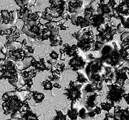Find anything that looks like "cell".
Returning a JSON list of instances; mask_svg holds the SVG:
<instances>
[{"mask_svg": "<svg viewBox=\"0 0 129 120\" xmlns=\"http://www.w3.org/2000/svg\"><path fill=\"white\" fill-rule=\"evenodd\" d=\"M114 22H113L111 24H103L97 27V30L99 32L96 34L97 40L104 43L113 41L114 35L117 33V29L114 28Z\"/></svg>", "mask_w": 129, "mask_h": 120, "instance_id": "cell-1", "label": "cell"}, {"mask_svg": "<svg viewBox=\"0 0 129 120\" xmlns=\"http://www.w3.org/2000/svg\"><path fill=\"white\" fill-rule=\"evenodd\" d=\"M107 87L108 91L106 100L115 106V104H118L121 101L124 95L126 93V89L124 86H122L114 82L107 85Z\"/></svg>", "mask_w": 129, "mask_h": 120, "instance_id": "cell-2", "label": "cell"}, {"mask_svg": "<svg viewBox=\"0 0 129 120\" xmlns=\"http://www.w3.org/2000/svg\"><path fill=\"white\" fill-rule=\"evenodd\" d=\"M82 86L83 85L71 80L70 82L69 88L65 89L66 92L64 94L67 96V99L71 101V105H74V103L82 98L81 89Z\"/></svg>", "mask_w": 129, "mask_h": 120, "instance_id": "cell-3", "label": "cell"}, {"mask_svg": "<svg viewBox=\"0 0 129 120\" xmlns=\"http://www.w3.org/2000/svg\"><path fill=\"white\" fill-rule=\"evenodd\" d=\"M101 58L105 66L106 65V66L118 68L117 66L124 62L121 58L119 49H114L106 55L102 56Z\"/></svg>", "mask_w": 129, "mask_h": 120, "instance_id": "cell-4", "label": "cell"}, {"mask_svg": "<svg viewBox=\"0 0 129 120\" xmlns=\"http://www.w3.org/2000/svg\"><path fill=\"white\" fill-rule=\"evenodd\" d=\"M104 65L101 57L92 60L88 64L85 69L86 73L89 80L92 74L95 73L101 74L103 72Z\"/></svg>", "mask_w": 129, "mask_h": 120, "instance_id": "cell-5", "label": "cell"}, {"mask_svg": "<svg viewBox=\"0 0 129 120\" xmlns=\"http://www.w3.org/2000/svg\"><path fill=\"white\" fill-rule=\"evenodd\" d=\"M129 79V68L128 66L115 69V81L114 83L124 86L125 82Z\"/></svg>", "mask_w": 129, "mask_h": 120, "instance_id": "cell-6", "label": "cell"}, {"mask_svg": "<svg viewBox=\"0 0 129 120\" xmlns=\"http://www.w3.org/2000/svg\"><path fill=\"white\" fill-rule=\"evenodd\" d=\"M86 64V60L79 55L72 57L69 62V65L72 70L76 72L84 69Z\"/></svg>", "mask_w": 129, "mask_h": 120, "instance_id": "cell-7", "label": "cell"}, {"mask_svg": "<svg viewBox=\"0 0 129 120\" xmlns=\"http://www.w3.org/2000/svg\"><path fill=\"white\" fill-rule=\"evenodd\" d=\"M116 68L110 66H104L103 72L101 75L103 82L109 84L113 83V81H115Z\"/></svg>", "mask_w": 129, "mask_h": 120, "instance_id": "cell-8", "label": "cell"}, {"mask_svg": "<svg viewBox=\"0 0 129 120\" xmlns=\"http://www.w3.org/2000/svg\"><path fill=\"white\" fill-rule=\"evenodd\" d=\"M73 37L75 38L77 41L82 39L91 38L94 39V37L93 32L90 30L89 28H83L80 29L77 32H75L72 34Z\"/></svg>", "mask_w": 129, "mask_h": 120, "instance_id": "cell-9", "label": "cell"}, {"mask_svg": "<svg viewBox=\"0 0 129 120\" xmlns=\"http://www.w3.org/2000/svg\"><path fill=\"white\" fill-rule=\"evenodd\" d=\"M86 96L85 100V106L86 108H93L96 107L98 104V101L97 97L99 95L96 92L92 93H89Z\"/></svg>", "mask_w": 129, "mask_h": 120, "instance_id": "cell-10", "label": "cell"}, {"mask_svg": "<svg viewBox=\"0 0 129 120\" xmlns=\"http://www.w3.org/2000/svg\"><path fill=\"white\" fill-rule=\"evenodd\" d=\"M95 41L94 39L91 38L82 39L77 41L76 45L83 51L87 52L92 48Z\"/></svg>", "mask_w": 129, "mask_h": 120, "instance_id": "cell-11", "label": "cell"}, {"mask_svg": "<svg viewBox=\"0 0 129 120\" xmlns=\"http://www.w3.org/2000/svg\"><path fill=\"white\" fill-rule=\"evenodd\" d=\"M63 47H64L63 50L65 53L70 57H74L79 55V48L75 44L71 45H70L68 44H64Z\"/></svg>", "mask_w": 129, "mask_h": 120, "instance_id": "cell-12", "label": "cell"}, {"mask_svg": "<svg viewBox=\"0 0 129 120\" xmlns=\"http://www.w3.org/2000/svg\"><path fill=\"white\" fill-rule=\"evenodd\" d=\"M47 62L52 65L50 72L52 74L56 73L60 74L63 72L65 69L66 65L64 63L60 64L57 61H54L51 59L48 60Z\"/></svg>", "mask_w": 129, "mask_h": 120, "instance_id": "cell-13", "label": "cell"}, {"mask_svg": "<svg viewBox=\"0 0 129 120\" xmlns=\"http://www.w3.org/2000/svg\"><path fill=\"white\" fill-rule=\"evenodd\" d=\"M119 52L121 58L124 61L129 62V47H125V48H120L119 49Z\"/></svg>", "mask_w": 129, "mask_h": 120, "instance_id": "cell-14", "label": "cell"}, {"mask_svg": "<svg viewBox=\"0 0 129 120\" xmlns=\"http://www.w3.org/2000/svg\"><path fill=\"white\" fill-rule=\"evenodd\" d=\"M76 73L77 75L76 81L78 83L83 85L90 82L89 79L85 76L84 74L79 72H77Z\"/></svg>", "mask_w": 129, "mask_h": 120, "instance_id": "cell-15", "label": "cell"}, {"mask_svg": "<svg viewBox=\"0 0 129 120\" xmlns=\"http://www.w3.org/2000/svg\"><path fill=\"white\" fill-rule=\"evenodd\" d=\"M67 115L71 120H76L78 116V112L76 108H73V105H71V109L67 112Z\"/></svg>", "mask_w": 129, "mask_h": 120, "instance_id": "cell-16", "label": "cell"}, {"mask_svg": "<svg viewBox=\"0 0 129 120\" xmlns=\"http://www.w3.org/2000/svg\"><path fill=\"white\" fill-rule=\"evenodd\" d=\"M103 81H94L91 82V85L94 91L101 92L103 88Z\"/></svg>", "mask_w": 129, "mask_h": 120, "instance_id": "cell-17", "label": "cell"}, {"mask_svg": "<svg viewBox=\"0 0 129 120\" xmlns=\"http://www.w3.org/2000/svg\"><path fill=\"white\" fill-rule=\"evenodd\" d=\"M100 105L103 111H106L108 112H109L112 108L114 107L111 103L108 101L106 103H101Z\"/></svg>", "mask_w": 129, "mask_h": 120, "instance_id": "cell-18", "label": "cell"}, {"mask_svg": "<svg viewBox=\"0 0 129 120\" xmlns=\"http://www.w3.org/2000/svg\"><path fill=\"white\" fill-rule=\"evenodd\" d=\"M105 43H102L98 41H95L93 45L92 48L93 51H101L102 48Z\"/></svg>", "mask_w": 129, "mask_h": 120, "instance_id": "cell-19", "label": "cell"}, {"mask_svg": "<svg viewBox=\"0 0 129 120\" xmlns=\"http://www.w3.org/2000/svg\"><path fill=\"white\" fill-rule=\"evenodd\" d=\"M42 86L44 88V89L45 90H51L53 88V85L52 83L50 80L47 79L42 82Z\"/></svg>", "mask_w": 129, "mask_h": 120, "instance_id": "cell-20", "label": "cell"}, {"mask_svg": "<svg viewBox=\"0 0 129 120\" xmlns=\"http://www.w3.org/2000/svg\"><path fill=\"white\" fill-rule=\"evenodd\" d=\"M78 116L82 119H86L88 116L87 112L86 109L85 108H82L79 110L78 112Z\"/></svg>", "mask_w": 129, "mask_h": 120, "instance_id": "cell-21", "label": "cell"}, {"mask_svg": "<svg viewBox=\"0 0 129 120\" xmlns=\"http://www.w3.org/2000/svg\"><path fill=\"white\" fill-rule=\"evenodd\" d=\"M62 41L61 37L60 35H58L56 40L53 43H51L50 46L51 47H54V46H57L58 45H62Z\"/></svg>", "mask_w": 129, "mask_h": 120, "instance_id": "cell-22", "label": "cell"}, {"mask_svg": "<svg viewBox=\"0 0 129 120\" xmlns=\"http://www.w3.org/2000/svg\"><path fill=\"white\" fill-rule=\"evenodd\" d=\"M53 120H67L66 116L61 111L57 112V115Z\"/></svg>", "mask_w": 129, "mask_h": 120, "instance_id": "cell-23", "label": "cell"}, {"mask_svg": "<svg viewBox=\"0 0 129 120\" xmlns=\"http://www.w3.org/2000/svg\"><path fill=\"white\" fill-rule=\"evenodd\" d=\"M85 92L86 93H92L95 92V91L93 90L91 85V82L88 83L87 85H86L85 86L84 89Z\"/></svg>", "mask_w": 129, "mask_h": 120, "instance_id": "cell-24", "label": "cell"}, {"mask_svg": "<svg viewBox=\"0 0 129 120\" xmlns=\"http://www.w3.org/2000/svg\"><path fill=\"white\" fill-rule=\"evenodd\" d=\"M122 43L121 44V48H125L128 47L129 45V36L126 37L122 41Z\"/></svg>", "mask_w": 129, "mask_h": 120, "instance_id": "cell-25", "label": "cell"}, {"mask_svg": "<svg viewBox=\"0 0 129 120\" xmlns=\"http://www.w3.org/2000/svg\"><path fill=\"white\" fill-rule=\"evenodd\" d=\"M50 56L52 58V60L57 61L59 57V54L55 51L53 50L52 52L50 53Z\"/></svg>", "mask_w": 129, "mask_h": 120, "instance_id": "cell-26", "label": "cell"}, {"mask_svg": "<svg viewBox=\"0 0 129 120\" xmlns=\"http://www.w3.org/2000/svg\"><path fill=\"white\" fill-rule=\"evenodd\" d=\"M49 80L51 81H56L60 80V78L55 74H52V75L48 77Z\"/></svg>", "mask_w": 129, "mask_h": 120, "instance_id": "cell-27", "label": "cell"}, {"mask_svg": "<svg viewBox=\"0 0 129 120\" xmlns=\"http://www.w3.org/2000/svg\"><path fill=\"white\" fill-rule=\"evenodd\" d=\"M117 32L118 33H122L125 29L121 24H119L117 26Z\"/></svg>", "mask_w": 129, "mask_h": 120, "instance_id": "cell-28", "label": "cell"}, {"mask_svg": "<svg viewBox=\"0 0 129 120\" xmlns=\"http://www.w3.org/2000/svg\"><path fill=\"white\" fill-rule=\"evenodd\" d=\"M60 59L62 61H65V55L64 52L63 51V49H60Z\"/></svg>", "mask_w": 129, "mask_h": 120, "instance_id": "cell-29", "label": "cell"}, {"mask_svg": "<svg viewBox=\"0 0 129 120\" xmlns=\"http://www.w3.org/2000/svg\"><path fill=\"white\" fill-rule=\"evenodd\" d=\"M128 36H129V32H124L120 36V40L121 41H122L124 39Z\"/></svg>", "mask_w": 129, "mask_h": 120, "instance_id": "cell-30", "label": "cell"}, {"mask_svg": "<svg viewBox=\"0 0 129 120\" xmlns=\"http://www.w3.org/2000/svg\"><path fill=\"white\" fill-rule=\"evenodd\" d=\"M102 109L100 108V107L96 106L95 107V108L93 109L94 111L95 112L96 114L99 115V114H101L102 112Z\"/></svg>", "mask_w": 129, "mask_h": 120, "instance_id": "cell-31", "label": "cell"}, {"mask_svg": "<svg viewBox=\"0 0 129 120\" xmlns=\"http://www.w3.org/2000/svg\"><path fill=\"white\" fill-rule=\"evenodd\" d=\"M123 98L125 99L126 102L127 103L128 105L129 104V93H126L124 95Z\"/></svg>", "mask_w": 129, "mask_h": 120, "instance_id": "cell-32", "label": "cell"}, {"mask_svg": "<svg viewBox=\"0 0 129 120\" xmlns=\"http://www.w3.org/2000/svg\"><path fill=\"white\" fill-rule=\"evenodd\" d=\"M88 58L89 60H91V61L95 59V58L93 57V54L91 53H90L89 54V55H88Z\"/></svg>", "mask_w": 129, "mask_h": 120, "instance_id": "cell-33", "label": "cell"}, {"mask_svg": "<svg viewBox=\"0 0 129 120\" xmlns=\"http://www.w3.org/2000/svg\"><path fill=\"white\" fill-rule=\"evenodd\" d=\"M53 87L57 88L60 89L61 88V86L60 84H58V83H55L53 85Z\"/></svg>", "mask_w": 129, "mask_h": 120, "instance_id": "cell-34", "label": "cell"}, {"mask_svg": "<svg viewBox=\"0 0 129 120\" xmlns=\"http://www.w3.org/2000/svg\"><path fill=\"white\" fill-rule=\"evenodd\" d=\"M34 50V49H33L32 47H29V48H28V51H29V52L31 53L33 52Z\"/></svg>", "mask_w": 129, "mask_h": 120, "instance_id": "cell-35", "label": "cell"}, {"mask_svg": "<svg viewBox=\"0 0 129 120\" xmlns=\"http://www.w3.org/2000/svg\"><path fill=\"white\" fill-rule=\"evenodd\" d=\"M109 117L108 115H107V113H106V114L105 117V119L103 120H109Z\"/></svg>", "mask_w": 129, "mask_h": 120, "instance_id": "cell-36", "label": "cell"}]
</instances>
